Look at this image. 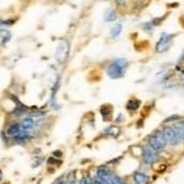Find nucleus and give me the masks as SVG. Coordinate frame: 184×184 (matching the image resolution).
Segmentation results:
<instances>
[{"mask_svg": "<svg viewBox=\"0 0 184 184\" xmlns=\"http://www.w3.org/2000/svg\"><path fill=\"white\" fill-rule=\"evenodd\" d=\"M126 69H128V60L119 58V59H116L109 64V66L107 69V74L111 79H120L125 74Z\"/></svg>", "mask_w": 184, "mask_h": 184, "instance_id": "f257e3e1", "label": "nucleus"}, {"mask_svg": "<svg viewBox=\"0 0 184 184\" xmlns=\"http://www.w3.org/2000/svg\"><path fill=\"white\" fill-rule=\"evenodd\" d=\"M149 145H150V147L152 149L153 151H156V152L163 150L166 147V145H167V141L164 139L163 131H157L156 134L151 135L149 138Z\"/></svg>", "mask_w": 184, "mask_h": 184, "instance_id": "f03ea898", "label": "nucleus"}, {"mask_svg": "<svg viewBox=\"0 0 184 184\" xmlns=\"http://www.w3.org/2000/svg\"><path fill=\"white\" fill-rule=\"evenodd\" d=\"M172 41H173V34L162 33L160 41H158L157 44H156V52H157V53H162V52L167 50V49L169 48Z\"/></svg>", "mask_w": 184, "mask_h": 184, "instance_id": "7ed1b4c3", "label": "nucleus"}, {"mask_svg": "<svg viewBox=\"0 0 184 184\" xmlns=\"http://www.w3.org/2000/svg\"><path fill=\"white\" fill-rule=\"evenodd\" d=\"M162 131H163L164 139H166V141L168 144H171V145H178L181 142V139H179V136H178V134H177V131H176V129L173 126H166Z\"/></svg>", "mask_w": 184, "mask_h": 184, "instance_id": "20e7f679", "label": "nucleus"}, {"mask_svg": "<svg viewBox=\"0 0 184 184\" xmlns=\"http://www.w3.org/2000/svg\"><path fill=\"white\" fill-rule=\"evenodd\" d=\"M68 53H69V44L66 41L61 39L59 42L58 49H57V58L59 61H64L68 58Z\"/></svg>", "mask_w": 184, "mask_h": 184, "instance_id": "39448f33", "label": "nucleus"}, {"mask_svg": "<svg viewBox=\"0 0 184 184\" xmlns=\"http://www.w3.org/2000/svg\"><path fill=\"white\" fill-rule=\"evenodd\" d=\"M141 155H142L144 162H146V163H149V164H152V163H155V162L158 160V155L156 153V151H153L151 147L144 149Z\"/></svg>", "mask_w": 184, "mask_h": 184, "instance_id": "423d86ee", "label": "nucleus"}, {"mask_svg": "<svg viewBox=\"0 0 184 184\" xmlns=\"http://www.w3.org/2000/svg\"><path fill=\"white\" fill-rule=\"evenodd\" d=\"M134 181L136 184H149V177L145 173L138 172L134 174Z\"/></svg>", "mask_w": 184, "mask_h": 184, "instance_id": "0eeeda50", "label": "nucleus"}, {"mask_svg": "<svg viewBox=\"0 0 184 184\" xmlns=\"http://www.w3.org/2000/svg\"><path fill=\"white\" fill-rule=\"evenodd\" d=\"M21 128H22V130H26V131H28L31 130L32 128H33V125H34V122H33V119L31 118V117H27V118H25L22 122H21Z\"/></svg>", "mask_w": 184, "mask_h": 184, "instance_id": "6e6552de", "label": "nucleus"}, {"mask_svg": "<svg viewBox=\"0 0 184 184\" xmlns=\"http://www.w3.org/2000/svg\"><path fill=\"white\" fill-rule=\"evenodd\" d=\"M22 130V128H21V125L20 124H11L10 126H9V129H7V134L9 135H11V136H16L20 131Z\"/></svg>", "mask_w": 184, "mask_h": 184, "instance_id": "1a4fd4ad", "label": "nucleus"}, {"mask_svg": "<svg viewBox=\"0 0 184 184\" xmlns=\"http://www.w3.org/2000/svg\"><path fill=\"white\" fill-rule=\"evenodd\" d=\"M28 138H30V133L26 131V130H21L16 136H14V139H15L17 142H25Z\"/></svg>", "mask_w": 184, "mask_h": 184, "instance_id": "9d476101", "label": "nucleus"}, {"mask_svg": "<svg viewBox=\"0 0 184 184\" xmlns=\"http://www.w3.org/2000/svg\"><path fill=\"white\" fill-rule=\"evenodd\" d=\"M173 128L176 129V131H177V134H178L181 141H184V120L177 123V124H174Z\"/></svg>", "mask_w": 184, "mask_h": 184, "instance_id": "9b49d317", "label": "nucleus"}, {"mask_svg": "<svg viewBox=\"0 0 184 184\" xmlns=\"http://www.w3.org/2000/svg\"><path fill=\"white\" fill-rule=\"evenodd\" d=\"M116 20H117V12L113 9H108L106 15H104V21L106 22H112V21H116Z\"/></svg>", "mask_w": 184, "mask_h": 184, "instance_id": "f8f14e48", "label": "nucleus"}, {"mask_svg": "<svg viewBox=\"0 0 184 184\" xmlns=\"http://www.w3.org/2000/svg\"><path fill=\"white\" fill-rule=\"evenodd\" d=\"M0 34H1V46L4 47V46H5L9 41H10V38H11V33H10L7 30L1 28V31H0Z\"/></svg>", "mask_w": 184, "mask_h": 184, "instance_id": "ddd939ff", "label": "nucleus"}, {"mask_svg": "<svg viewBox=\"0 0 184 184\" xmlns=\"http://www.w3.org/2000/svg\"><path fill=\"white\" fill-rule=\"evenodd\" d=\"M122 30H123L122 24H117V25L111 30V38H117V37L120 34Z\"/></svg>", "mask_w": 184, "mask_h": 184, "instance_id": "4468645a", "label": "nucleus"}, {"mask_svg": "<svg viewBox=\"0 0 184 184\" xmlns=\"http://www.w3.org/2000/svg\"><path fill=\"white\" fill-rule=\"evenodd\" d=\"M101 113H102V117H104L103 119L104 120H108V116H111V113H112V107L109 106V104H104L102 108H101Z\"/></svg>", "mask_w": 184, "mask_h": 184, "instance_id": "2eb2a0df", "label": "nucleus"}, {"mask_svg": "<svg viewBox=\"0 0 184 184\" xmlns=\"http://www.w3.org/2000/svg\"><path fill=\"white\" fill-rule=\"evenodd\" d=\"M139 106H140V101H138V99H131V101L128 102L126 108H128L129 111H136V109L139 108Z\"/></svg>", "mask_w": 184, "mask_h": 184, "instance_id": "dca6fc26", "label": "nucleus"}, {"mask_svg": "<svg viewBox=\"0 0 184 184\" xmlns=\"http://www.w3.org/2000/svg\"><path fill=\"white\" fill-rule=\"evenodd\" d=\"M106 133H108L109 135L118 136V135H119V133H120V129H119L118 126H116V125H112V126H109V128L106 130Z\"/></svg>", "mask_w": 184, "mask_h": 184, "instance_id": "f3484780", "label": "nucleus"}, {"mask_svg": "<svg viewBox=\"0 0 184 184\" xmlns=\"http://www.w3.org/2000/svg\"><path fill=\"white\" fill-rule=\"evenodd\" d=\"M108 182H109L111 184H125L122 179H120L117 174H114V173H112V174H111V177H109Z\"/></svg>", "mask_w": 184, "mask_h": 184, "instance_id": "a211bd4d", "label": "nucleus"}, {"mask_svg": "<svg viewBox=\"0 0 184 184\" xmlns=\"http://www.w3.org/2000/svg\"><path fill=\"white\" fill-rule=\"evenodd\" d=\"M152 28H153V24H152V22L144 24V30H145V31H152Z\"/></svg>", "mask_w": 184, "mask_h": 184, "instance_id": "6ab92c4d", "label": "nucleus"}, {"mask_svg": "<svg viewBox=\"0 0 184 184\" xmlns=\"http://www.w3.org/2000/svg\"><path fill=\"white\" fill-rule=\"evenodd\" d=\"M179 119V116H172V117H168L164 119V123H168V122H173V120H177Z\"/></svg>", "mask_w": 184, "mask_h": 184, "instance_id": "aec40b11", "label": "nucleus"}, {"mask_svg": "<svg viewBox=\"0 0 184 184\" xmlns=\"http://www.w3.org/2000/svg\"><path fill=\"white\" fill-rule=\"evenodd\" d=\"M66 184H77L76 181H75V176L74 174H70L69 176V179H68V183Z\"/></svg>", "mask_w": 184, "mask_h": 184, "instance_id": "412c9836", "label": "nucleus"}, {"mask_svg": "<svg viewBox=\"0 0 184 184\" xmlns=\"http://www.w3.org/2000/svg\"><path fill=\"white\" fill-rule=\"evenodd\" d=\"M80 184H91V182L89 181V178H87L86 176H84V177L81 178V181H80Z\"/></svg>", "mask_w": 184, "mask_h": 184, "instance_id": "4be33fe9", "label": "nucleus"}, {"mask_svg": "<svg viewBox=\"0 0 184 184\" xmlns=\"http://www.w3.org/2000/svg\"><path fill=\"white\" fill-rule=\"evenodd\" d=\"M53 156H54V157H60L61 152L60 151H55V152H53Z\"/></svg>", "mask_w": 184, "mask_h": 184, "instance_id": "5701e85b", "label": "nucleus"}, {"mask_svg": "<svg viewBox=\"0 0 184 184\" xmlns=\"http://www.w3.org/2000/svg\"><path fill=\"white\" fill-rule=\"evenodd\" d=\"M181 79H182V80H184V70L182 71V74H181Z\"/></svg>", "mask_w": 184, "mask_h": 184, "instance_id": "b1692460", "label": "nucleus"}, {"mask_svg": "<svg viewBox=\"0 0 184 184\" xmlns=\"http://www.w3.org/2000/svg\"><path fill=\"white\" fill-rule=\"evenodd\" d=\"M55 184H65V183H64L63 181H58V182H57V183H55Z\"/></svg>", "mask_w": 184, "mask_h": 184, "instance_id": "393cba45", "label": "nucleus"}, {"mask_svg": "<svg viewBox=\"0 0 184 184\" xmlns=\"http://www.w3.org/2000/svg\"><path fill=\"white\" fill-rule=\"evenodd\" d=\"M92 184H99V183H98V182H96V181L93 179V182H92Z\"/></svg>", "mask_w": 184, "mask_h": 184, "instance_id": "a878e982", "label": "nucleus"}, {"mask_svg": "<svg viewBox=\"0 0 184 184\" xmlns=\"http://www.w3.org/2000/svg\"><path fill=\"white\" fill-rule=\"evenodd\" d=\"M183 87H184V85H183Z\"/></svg>", "mask_w": 184, "mask_h": 184, "instance_id": "bb28decb", "label": "nucleus"}]
</instances>
